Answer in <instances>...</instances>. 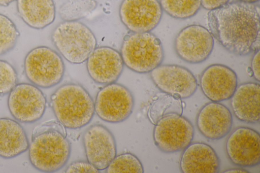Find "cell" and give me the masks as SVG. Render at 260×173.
I'll return each mask as SVG.
<instances>
[{
	"mask_svg": "<svg viewBox=\"0 0 260 173\" xmlns=\"http://www.w3.org/2000/svg\"><path fill=\"white\" fill-rule=\"evenodd\" d=\"M209 31L227 51L245 56L259 50V8L255 3L238 1L209 11Z\"/></svg>",
	"mask_w": 260,
	"mask_h": 173,
	"instance_id": "6da1fadb",
	"label": "cell"
},
{
	"mask_svg": "<svg viewBox=\"0 0 260 173\" xmlns=\"http://www.w3.org/2000/svg\"><path fill=\"white\" fill-rule=\"evenodd\" d=\"M71 145L60 130L44 124L34 129L28 147V157L31 165L45 172L56 171L68 162Z\"/></svg>",
	"mask_w": 260,
	"mask_h": 173,
	"instance_id": "7a4b0ae2",
	"label": "cell"
},
{
	"mask_svg": "<svg viewBox=\"0 0 260 173\" xmlns=\"http://www.w3.org/2000/svg\"><path fill=\"white\" fill-rule=\"evenodd\" d=\"M51 106L57 121L64 127L78 129L88 124L94 114V102L81 85L65 84L50 98Z\"/></svg>",
	"mask_w": 260,
	"mask_h": 173,
	"instance_id": "3957f363",
	"label": "cell"
},
{
	"mask_svg": "<svg viewBox=\"0 0 260 173\" xmlns=\"http://www.w3.org/2000/svg\"><path fill=\"white\" fill-rule=\"evenodd\" d=\"M120 54L124 64L139 74L150 73L161 64L164 58L161 41L150 32H132L126 35Z\"/></svg>",
	"mask_w": 260,
	"mask_h": 173,
	"instance_id": "277c9868",
	"label": "cell"
},
{
	"mask_svg": "<svg viewBox=\"0 0 260 173\" xmlns=\"http://www.w3.org/2000/svg\"><path fill=\"white\" fill-rule=\"evenodd\" d=\"M51 40L61 56L73 64L86 61L97 45L92 31L78 21H64L58 24L52 32Z\"/></svg>",
	"mask_w": 260,
	"mask_h": 173,
	"instance_id": "5b68a950",
	"label": "cell"
},
{
	"mask_svg": "<svg viewBox=\"0 0 260 173\" xmlns=\"http://www.w3.org/2000/svg\"><path fill=\"white\" fill-rule=\"evenodd\" d=\"M24 70L27 79L38 87L48 88L59 84L64 73V64L60 55L51 48L38 46L25 57Z\"/></svg>",
	"mask_w": 260,
	"mask_h": 173,
	"instance_id": "8992f818",
	"label": "cell"
},
{
	"mask_svg": "<svg viewBox=\"0 0 260 173\" xmlns=\"http://www.w3.org/2000/svg\"><path fill=\"white\" fill-rule=\"evenodd\" d=\"M194 129L186 118L176 113L165 116L155 124L153 138L156 147L166 153L183 150L190 145Z\"/></svg>",
	"mask_w": 260,
	"mask_h": 173,
	"instance_id": "52a82bcc",
	"label": "cell"
},
{
	"mask_svg": "<svg viewBox=\"0 0 260 173\" xmlns=\"http://www.w3.org/2000/svg\"><path fill=\"white\" fill-rule=\"evenodd\" d=\"M134 104L130 90L115 82L106 85L99 91L94 102V111L105 122L120 123L130 116Z\"/></svg>",
	"mask_w": 260,
	"mask_h": 173,
	"instance_id": "ba28073f",
	"label": "cell"
},
{
	"mask_svg": "<svg viewBox=\"0 0 260 173\" xmlns=\"http://www.w3.org/2000/svg\"><path fill=\"white\" fill-rule=\"evenodd\" d=\"M47 100L37 86L21 83L9 93L8 107L12 116L17 121L31 123L40 120L46 108Z\"/></svg>",
	"mask_w": 260,
	"mask_h": 173,
	"instance_id": "9c48e42d",
	"label": "cell"
},
{
	"mask_svg": "<svg viewBox=\"0 0 260 173\" xmlns=\"http://www.w3.org/2000/svg\"><path fill=\"white\" fill-rule=\"evenodd\" d=\"M214 45V38L209 30L198 24L184 27L174 40L177 55L183 61L193 64L205 61L212 53Z\"/></svg>",
	"mask_w": 260,
	"mask_h": 173,
	"instance_id": "30bf717a",
	"label": "cell"
},
{
	"mask_svg": "<svg viewBox=\"0 0 260 173\" xmlns=\"http://www.w3.org/2000/svg\"><path fill=\"white\" fill-rule=\"evenodd\" d=\"M150 77L162 92L181 99L191 97L198 88L194 75L179 65L160 64L150 72Z\"/></svg>",
	"mask_w": 260,
	"mask_h": 173,
	"instance_id": "8fae6325",
	"label": "cell"
},
{
	"mask_svg": "<svg viewBox=\"0 0 260 173\" xmlns=\"http://www.w3.org/2000/svg\"><path fill=\"white\" fill-rule=\"evenodd\" d=\"M162 9L158 0H123L119 16L132 32H150L159 23Z\"/></svg>",
	"mask_w": 260,
	"mask_h": 173,
	"instance_id": "7c38bea8",
	"label": "cell"
},
{
	"mask_svg": "<svg viewBox=\"0 0 260 173\" xmlns=\"http://www.w3.org/2000/svg\"><path fill=\"white\" fill-rule=\"evenodd\" d=\"M226 154L235 165L244 167L257 166L260 163V135L247 127L234 129L225 143Z\"/></svg>",
	"mask_w": 260,
	"mask_h": 173,
	"instance_id": "4fadbf2b",
	"label": "cell"
},
{
	"mask_svg": "<svg viewBox=\"0 0 260 173\" xmlns=\"http://www.w3.org/2000/svg\"><path fill=\"white\" fill-rule=\"evenodd\" d=\"M83 143L87 160L99 170L106 169L116 156L114 136L102 124L89 126L83 134Z\"/></svg>",
	"mask_w": 260,
	"mask_h": 173,
	"instance_id": "5bb4252c",
	"label": "cell"
},
{
	"mask_svg": "<svg viewBox=\"0 0 260 173\" xmlns=\"http://www.w3.org/2000/svg\"><path fill=\"white\" fill-rule=\"evenodd\" d=\"M200 85L207 98L219 102L230 99L233 95L238 86L237 76L226 65L213 64L202 72Z\"/></svg>",
	"mask_w": 260,
	"mask_h": 173,
	"instance_id": "9a60e30c",
	"label": "cell"
},
{
	"mask_svg": "<svg viewBox=\"0 0 260 173\" xmlns=\"http://www.w3.org/2000/svg\"><path fill=\"white\" fill-rule=\"evenodd\" d=\"M86 61L87 71L91 79L104 85L116 82L124 65L120 53L108 46L96 47Z\"/></svg>",
	"mask_w": 260,
	"mask_h": 173,
	"instance_id": "2e32d148",
	"label": "cell"
},
{
	"mask_svg": "<svg viewBox=\"0 0 260 173\" xmlns=\"http://www.w3.org/2000/svg\"><path fill=\"white\" fill-rule=\"evenodd\" d=\"M199 131L206 138L211 140L221 139L231 131L233 117L225 106L211 101L200 110L196 118Z\"/></svg>",
	"mask_w": 260,
	"mask_h": 173,
	"instance_id": "e0dca14e",
	"label": "cell"
},
{
	"mask_svg": "<svg viewBox=\"0 0 260 173\" xmlns=\"http://www.w3.org/2000/svg\"><path fill=\"white\" fill-rule=\"evenodd\" d=\"M220 160L215 151L207 144L191 143L183 150L179 161L183 173H217Z\"/></svg>",
	"mask_w": 260,
	"mask_h": 173,
	"instance_id": "ac0fdd59",
	"label": "cell"
},
{
	"mask_svg": "<svg viewBox=\"0 0 260 173\" xmlns=\"http://www.w3.org/2000/svg\"><path fill=\"white\" fill-rule=\"evenodd\" d=\"M259 93L257 83L246 82L237 86L230 99L233 113L239 120L251 124L259 122Z\"/></svg>",
	"mask_w": 260,
	"mask_h": 173,
	"instance_id": "d6986e66",
	"label": "cell"
},
{
	"mask_svg": "<svg viewBox=\"0 0 260 173\" xmlns=\"http://www.w3.org/2000/svg\"><path fill=\"white\" fill-rule=\"evenodd\" d=\"M29 143L26 133L16 121L0 118V156L5 159L14 158L25 152Z\"/></svg>",
	"mask_w": 260,
	"mask_h": 173,
	"instance_id": "ffe728a7",
	"label": "cell"
},
{
	"mask_svg": "<svg viewBox=\"0 0 260 173\" xmlns=\"http://www.w3.org/2000/svg\"><path fill=\"white\" fill-rule=\"evenodd\" d=\"M16 5L19 16L31 28L43 29L55 18L53 0H16Z\"/></svg>",
	"mask_w": 260,
	"mask_h": 173,
	"instance_id": "44dd1931",
	"label": "cell"
},
{
	"mask_svg": "<svg viewBox=\"0 0 260 173\" xmlns=\"http://www.w3.org/2000/svg\"><path fill=\"white\" fill-rule=\"evenodd\" d=\"M183 103L181 99L174 96L161 92L153 97L150 105L148 117L150 121L154 125L165 116L176 113L182 115Z\"/></svg>",
	"mask_w": 260,
	"mask_h": 173,
	"instance_id": "7402d4cb",
	"label": "cell"
},
{
	"mask_svg": "<svg viewBox=\"0 0 260 173\" xmlns=\"http://www.w3.org/2000/svg\"><path fill=\"white\" fill-rule=\"evenodd\" d=\"M96 6L95 0H67L61 6L59 13L63 21H78L88 16Z\"/></svg>",
	"mask_w": 260,
	"mask_h": 173,
	"instance_id": "603a6c76",
	"label": "cell"
},
{
	"mask_svg": "<svg viewBox=\"0 0 260 173\" xmlns=\"http://www.w3.org/2000/svg\"><path fill=\"white\" fill-rule=\"evenodd\" d=\"M159 3L162 10L178 19L192 17L201 7L200 0H160Z\"/></svg>",
	"mask_w": 260,
	"mask_h": 173,
	"instance_id": "cb8c5ba5",
	"label": "cell"
},
{
	"mask_svg": "<svg viewBox=\"0 0 260 173\" xmlns=\"http://www.w3.org/2000/svg\"><path fill=\"white\" fill-rule=\"evenodd\" d=\"M106 169L108 173H143L144 168L139 159L131 153L116 156Z\"/></svg>",
	"mask_w": 260,
	"mask_h": 173,
	"instance_id": "d4e9b609",
	"label": "cell"
},
{
	"mask_svg": "<svg viewBox=\"0 0 260 173\" xmlns=\"http://www.w3.org/2000/svg\"><path fill=\"white\" fill-rule=\"evenodd\" d=\"M19 37V32L9 17L0 14V55L12 50Z\"/></svg>",
	"mask_w": 260,
	"mask_h": 173,
	"instance_id": "484cf974",
	"label": "cell"
},
{
	"mask_svg": "<svg viewBox=\"0 0 260 173\" xmlns=\"http://www.w3.org/2000/svg\"><path fill=\"white\" fill-rule=\"evenodd\" d=\"M17 81V73L15 68L8 61L0 59V95L9 93Z\"/></svg>",
	"mask_w": 260,
	"mask_h": 173,
	"instance_id": "4316f807",
	"label": "cell"
},
{
	"mask_svg": "<svg viewBox=\"0 0 260 173\" xmlns=\"http://www.w3.org/2000/svg\"><path fill=\"white\" fill-rule=\"evenodd\" d=\"M66 172H90L98 173L100 170L87 160H78L71 163L66 168Z\"/></svg>",
	"mask_w": 260,
	"mask_h": 173,
	"instance_id": "83f0119b",
	"label": "cell"
},
{
	"mask_svg": "<svg viewBox=\"0 0 260 173\" xmlns=\"http://www.w3.org/2000/svg\"><path fill=\"white\" fill-rule=\"evenodd\" d=\"M201 6L211 11L218 9L228 3L230 0H200Z\"/></svg>",
	"mask_w": 260,
	"mask_h": 173,
	"instance_id": "f1b7e54d",
	"label": "cell"
},
{
	"mask_svg": "<svg viewBox=\"0 0 260 173\" xmlns=\"http://www.w3.org/2000/svg\"><path fill=\"white\" fill-rule=\"evenodd\" d=\"M259 50L255 52L251 61V72L254 79L259 81Z\"/></svg>",
	"mask_w": 260,
	"mask_h": 173,
	"instance_id": "f546056e",
	"label": "cell"
},
{
	"mask_svg": "<svg viewBox=\"0 0 260 173\" xmlns=\"http://www.w3.org/2000/svg\"><path fill=\"white\" fill-rule=\"evenodd\" d=\"M224 173H229V172H238V173H248L249 172L248 170L241 168H231L225 171H223Z\"/></svg>",
	"mask_w": 260,
	"mask_h": 173,
	"instance_id": "4dcf8cb0",
	"label": "cell"
},
{
	"mask_svg": "<svg viewBox=\"0 0 260 173\" xmlns=\"http://www.w3.org/2000/svg\"><path fill=\"white\" fill-rule=\"evenodd\" d=\"M15 0H0V6H7Z\"/></svg>",
	"mask_w": 260,
	"mask_h": 173,
	"instance_id": "1f68e13d",
	"label": "cell"
},
{
	"mask_svg": "<svg viewBox=\"0 0 260 173\" xmlns=\"http://www.w3.org/2000/svg\"><path fill=\"white\" fill-rule=\"evenodd\" d=\"M240 1L244 2L250 3H255L259 1V0H239Z\"/></svg>",
	"mask_w": 260,
	"mask_h": 173,
	"instance_id": "d6a6232c",
	"label": "cell"
}]
</instances>
